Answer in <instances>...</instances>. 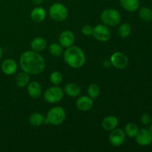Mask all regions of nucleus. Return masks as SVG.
Returning a JSON list of instances; mask_svg holds the SVG:
<instances>
[{
	"instance_id": "ddd939ff",
	"label": "nucleus",
	"mask_w": 152,
	"mask_h": 152,
	"mask_svg": "<svg viewBox=\"0 0 152 152\" xmlns=\"http://www.w3.org/2000/svg\"><path fill=\"white\" fill-rule=\"evenodd\" d=\"M1 68L2 72L6 75H12L17 70V64L12 59H7L1 63Z\"/></svg>"
},
{
	"instance_id": "f3484780",
	"label": "nucleus",
	"mask_w": 152,
	"mask_h": 152,
	"mask_svg": "<svg viewBox=\"0 0 152 152\" xmlns=\"http://www.w3.org/2000/svg\"><path fill=\"white\" fill-rule=\"evenodd\" d=\"M46 16V12L43 7H37L32 10L31 13V17L34 22H41L45 19Z\"/></svg>"
},
{
	"instance_id": "bb28decb",
	"label": "nucleus",
	"mask_w": 152,
	"mask_h": 152,
	"mask_svg": "<svg viewBox=\"0 0 152 152\" xmlns=\"http://www.w3.org/2000/svg\"><path fill=\"white\" fill-rule=\"evenodd\" d=\"M62 79H63L62 74L59 71H53L50 76V82L55 86H58L60 84L62 81Z\"/></svg>"
},
{
	"instance_id": "6ab92c4d",
	"label": "nucleus",
	"mask_w": 152,
	"mask_h": 152,
	"mask_svg": "<svg viewBox=\"0 0 152 152\" xmlns=\"http://www.w3.org/2000/svg\"><path fill=\"white\" fill-rule=\"evenodd\" d=\"M65 92L68 96L75 97L80 94V87L76 83H68L65 86Z\"/></svg>"
},
{
	"instance_id": "423d86ee",
	"label": "nucleus",
	"mask_w": 152,
	"mask_h": 152,
	"mask_svg": "<svg viewBox=\"0 0 152 152\" xmlns=\"http://www.w3.org/2000/svg\"><path fill=\"white\" fill-rule=\"evenodd\" d=\"M63 97V91L60 87L52 86L48 88L44 93V99L49 103H56Z\"/></svg>"
},
{
	"instance_id": "2eb2a0df",
	"label": "nucleus",
	"mask_w": 152,
	"mask_h": 152,
	"mask_svg": "<svg viewBox=\"0 0 152 152\" xmlns=\"http://www.w3.org/2000/svg\"><path fill=\"white\" fill-rule=\"evenodd\" d=\"M118 119L114 116H108L103 119L102 126L105 131H112L118 125Z\"/></svg>"
},
{
	"instance_id": "9b49d317",
	"label": "nucleus",
	"mask_w": 152,
	"mask_h": 152,
	"mask_svg": "<svg viewBox=\"0 0 152 152\" xmlns=\"http://www.w3.org/2000/svg\"><path fill=\"white\" fill-rule=\"evenodd\" d=\"M135 137H136L137 142L142 146L148 145L152 142V134L147 129L139 130Z\"/></svg>"
},
{
	"instance_id": "9d476101",
	"label": "nucleus",
	"mask_w": 152,
	"mask_h": 152,
	"mask_svg": "<svg viewBox=\"0 0 152 152\" xmlns=\"http://www.w3.org/2000/svg\"><path fill=\"white\" fill-rule=\"evenodd\" d=\"M74 41H75V37L72 31H64L59 35V42L62 47L68 48L73 45Z\"/></svg>"
},
{
	"instance_id": "aec40b11",
	"label": "nucleus",
	"mask_w": 152,
	"mask_h": 152,
	"mask_svg": "<svg viewBox=\"0 0 152 152\" xmlns=\"http://www.w3.org/2000/svg\"><path fill=\"white\" fill-rule=\"evenodd\" d=\"M30 81V77L28 75V73L25 72H21L19 74H18V75L16 76V83L19 87L23 88L25 87L28 85Z\"/></svg>"
},
{
	"instance_id": "6e6552de",
	"label": "nucleus",
	"mask_w": 152,
	"mask_h": 152,
	"mask_svg": "<svg viewBox=\"0 0 152 152\" xmlns=\"http://www.w3.org/2000/svg\"><path fill=\"white\" fill-rule=\"evenodd\" d=\"M126 140V134L122 129H114L111 131L109 135V141L112 145L115 147L123 145Z\"/></svg>"
},
{
	"instance_id": "a211bd4d",
	"label": "nucleus",
	"mask_w": 152,
	"mask_h": 152,
	"mask_svg": "<svg viewBox=\"0 0 152 152\" xmlns=\"http://www.w3.org/2000/svg\"><path fill=\"white\" fill-rule=\"evenodd\" d=\"M47 45V42L42 37H37L31 42V48L33 50L37 52L42 51Z\"/></svg>"
},
{
	"instance_id": "39448f33",
	"label": "nucleus",
	"mask_w": 152,
	"mask_h": 152,
	"mask_svg": "<svg viewBox=\"0 0 152 152\" xmlns=\"http://www.w3.org/2000/svg\"><path fill=\"white\" fill-rule=\"evenodd\" d=\"M49 14L50 18L56 22H62L68 17V9L62 3L56 2L50 6Z\"/></svg>"
},
{
	"instance_id": "c756f323",
	"label": "nucleus",
	"mask_w": 152,
	"mask_h": 152,
	"mask_svg": "<svg viewBox=\"0 0 152 152\" xmlns=\"http://www.w3.org/2000/svg\"><path fill=\"white\" fill-rule=\"evenodd\" d=\"M43 1L44 0H32L33 3L35 4H37V5H39V4H41L43 2Z\"/></svg>"
},
{
	"instance_id": "4be33fe9",
	"label": "nucleus",
	"mask_w": 152,
	"mask_h": 152,
	"mask_svg": "<svg viewBox=\"0 0 152 152\" xmlns=\"http://www.w3.org/2000/svg\"><path fill=\"white\" fill-rule=\"evenodd\" d=\"M138 132H139V128L133 123H128L125 127V134L129 137H135Z\"/></svg>"
},
{
	"instance_id": "dca6fc26",
	"label": "nucleus",
	"mask_w": 152,
	"mask_h": 152,
	"mask_svg": "<svg viewBox=\"0 0 152 152\" xmlns=\"http://www.w3.org/2000/svg\"><path fill=\"white\" fill-rule=\"evenodd\" d=\"M120 5L129 12H134L140 7L139 0H120Z\"/></svg>"
},
{
	"instance_id": "a878e982",
	"label": "nucleus",
	"mask_w": 152,
	"mask_h": 152,
	"mask_svg": "<svg viewBox=\"0 0 152 152\" xmlns=\"http://www.w3.org/2000/svg\"><path fill=\"white\" fill-rule=\"evenodd\" d=\"M49 52L55 56H59L62 53V47L58 43H52L49 45Z\"/></svg>"
},
{
	"instance_id": "f257e3e1",
	"label": "nucleus",
	"mask_w": 152,
	"mask_h": 152,
	"mask_svg": "<svg viewBox=\"0 0 152 152\" xmlns=\"http://www.w3.org/2000/svg\"><path fill=\"white\" fill-rule=\"evenodd\" d=\"M19 64L22 71L28 74H38L42 72L45 67V61L39 52L25 51L21 55Z\"/></svg>"
},
{
	"instance_id": "7ed1b4c3",
	"label": "nucleus",
	"mask_w": 152,
	"mask_h": 152,
	"mask_svg": "<svg viewBox=\"0 0 152 152\" xmlns=\"http://www.w3.org/2000/svg\"><path fill=\"white\" fill-rule=\"evenodd\" d=\"M65 119V111L62 107L56 106L50 108L45 119V124L58 126L62 124Z\"/></svg>"
},
{
	"instance_id": "5701e85b",
	"label": "nucleus",
	"mask_w": 152,
	"mask_h": 152,
	"mask_svg": "<svg viewBox=\"0 0 152 152\" xmlns=\"http://www.w3.org/2000/svg\"><path fill=\"white\" fill-rule=\"evenodd\" d=\"M139 16L144 22L152 20V10L147 7H142L139 10Z\"/></svg>"
},
{
	"instance_id": "c85d7f7f",
	"label": "nucleus",
	"mask_w": 152,
	"mask_h": 152,
	"mask_svg": "<svg viewBox=\"0 0 152 152\" xmlns=\"http://www.w3.org/2000/svg\"><path fill=\"white\" fill-rule=\"evenodd\" d=\"M151 121V118L149 114H144L141 117V122L143 125H148Z\"/></svg>"
},
{
	"instance_id": "2f4dec72",
	"label": "nucleus",
	"mask_w": 152,
	"mask_h": 152,
	"mask_svg": "<svg viewBox=\"0 0 152 152\" xmlns=\"http://www.w3.org/2000/svg\"><path fill=\"white\" fill-rule=\"evenodd\" d=\"M148 131H149L150 133H151V134H152V124H151V126H150L149 129H148Z\"/></svg>"
},
{
	"instance_id": "0eeeda50",
	"label": "nucleus",
	"mask_w": 152,
	"mask_h": 152,
	"mask_svg": "<svg viewBox=\"0 0 152 152\" xmlns=\"http://www.w3.org/2000/svg\"><path fill=\"white\" fill-rule=\"evenodd\" d=\"M92 35L99 42H107L111 38V32L109 29L104 25H97L95 26Z\"/></svg>"
},
{
	"instance_id": "cd10ccee",
	"label": "nucleus",
	"mask_w": 152,
	"mask_h": 152,
	"mask_svg": "<svg viewBox=\"0 0 152 152\" xmlns=\"http://www.w3.org/2000/svg\"><path fill=\"white\" fill-rule=\"evenodd\" d=\"M94 28L91 25H86L82 28V33L84 34L85 36H90L93 34Z\"/></svg>"
},
{
	"instance_id": "412c9836",
	"label": "nucleus",
	"mask_w": 152,
	"mask_h": 152,
	"mask_svg": "<svg viewBox=\"0 0 152 152\" xmlns=\"http://www.w3.org/2000/svg\"><path fill=\"white\" fill-rule=\"evenodd\" d=\"M45 117L40 113H34L29 117V123L33 126H39L45 123Z\"/></svg>"
},
{
	"instance_id": "1a4fd4ad",
	"label": "nucleus",
	"mask_w": 152,
	"mask_h": 152,
	"mask_svg": "<svg viewBox=\"0 0 152 152\" xmlns=\"http://www.w3.org/2000/svg\"><path fill=\"white\" fill-rule=\"evenodd\" d=\"M111 63L114 65L115 68L118 69H123L127 67L129 64V59L127 56L123 53L120 52H116L113 53L111 57Z\"/></svg>"
},
{
	"instance_id": "20e7f679",
	"label": "nucleus",
	"mask_w": 152,
	"mask_h": 152,
	"mask_svg": "<svg viewBox=\"0 0 152 152\" xmlns=\"http://www.w3.org/2000/svg\"><path fill=\"white\" fill-rule=\"evenodd\" d=\"M101 20L105 25L116 26L121 20L120 13L114 8H107L101 13Z\"/></svg>"
},
{
	"instance_id": "f03ea898",
	"label": "nucleus",
	"mask_w": 152,
	"mask_h": 152,
	"mask_svg": "<svg viewBox=\"0 0 152 152\" xmlns=\"http://www.w3.org/2000/svg\"><path fill=\"white\" fill-rule=\"evenodd\" d=\"M64 59L71 68H80L85 64L86 55L80 48L71 46L64 52Z\"/></svg>"
},
{
	"instance_id": "4468645a",
	"label": "nucleus",
	"mask_w": 152,
	"mask_h": 152,
	"mask_svg": "<svg viewBox=\"0 0 152 152\" xmlns=\"http://www.w3.org/2000/svg\"><path fill=\"white\" fill-rule=\"evenodd\" d=\"M28 93L31 97L37 99L42 94L41 85L37 82L34 81L28 83Z\"/></svg>"
},
{
	"instance_id": "7c9ffc66",
	"label": "nucleus",
	"mask_w": 152,
	"mask_h": 152,
	"mask_svg": "<svg viewBox=\"0 0 152 152\" xmlns=\"http://www.w3.org/2000/svg\"><path fill=\"white\" fill-rule=\"evenodd\" d=\"M2 55H3V50L2 48H1V46H0V59H1V58L2 57Z\"/></svg>"
},
{
	"instance_id": "393cba45",
	"label": "nucleus",
	"mask_w": 152,
	"mask_h": 152,
	"mask_svg": "<svg viewBox=\"0 0 152 152\" xmlns=\"http://www.w3.org/2000/svg\"><path fill=\"white\" fill-rule=\"evenodd\" d=\"M88 96L92 99L98 97V96L100 94V88L97 84H91L88 88Z\"/></svg>"
},
{
	"instance_id": "b1692460",
	"label": "nucleus",
	"mask_w": 152,
	"mask_h": 152,
	"mask_svg": "<svg viewBox=\"0 0 152 152\" xmlns=\"http://www.w3.org/2000/svg\"><path fill=\"white\" fill-rule=\"evenodd\" d=\"M132 31V28L131 25L128 23H123L118 28V34L122 38H126L129 37Z\"/></svg>"
},
{
	"instance_id": "f8f14e48",
	"label": "nucleus",
	"mask_w": 152,
	"mask_h": 152,
	"mask_svg": "<svg viewBox=\"0 0 152 152\" xmlns=\"http://www.w3.org/2000/svg\"><path fill=\"white\" fill-rule=\"evenodd\" d=\"M76 105L77 108L82 111H88L92 108L94 105V102L92 98L90 96H83L77 99L76 102Z\"/></svg>"
}]
</instances>
